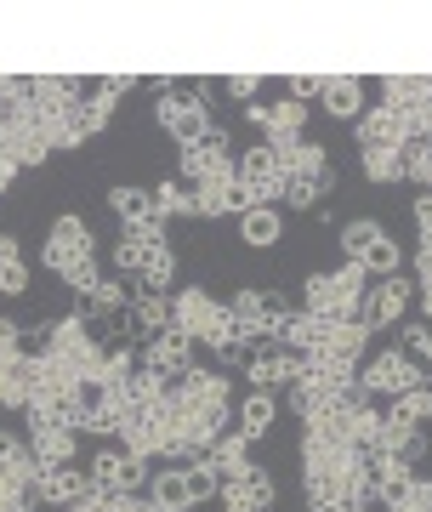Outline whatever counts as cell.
Returning <instances> with one entry per match:
<instances>
[{
	"instance_id": "6da1fadb",
	"label": "cell",
	"mask_w": 432,
	"mask_h": 512,
	"mask_svg": "<svg viewBox=\"0 0 432 512\" xmlns=\"http://www.w3.org/2000/svg\"><path fill=\"white\" fill-rule=\"evenodd\" d=\"M160 126L177 137L182 148H194L211 137V109H205V86H194V92H160Z\"/></svg>"
},
{
	"instance_id": "7a4b0ae2",
	"label": "cell",
	"mask_w": 432,
	"mask_h": 512,
	"mask_svg": "<svg viewBox=\"0 0 432 512\" xmlns=\"http://www.w3.org/2000/svg\"><path fill=\"white\" fill-rule=\"evenodd\" d=\"M0 148L18 160V171H35V165L52 160V143H46L40 120L29 114V103L23 109H0Z\"/></svg>"
},
{
	"instance_id": "3957f363",
	"label": "cell",
	"mask_w": 432,
	"mask_h": 512,
	"mask_svg": "<svg viewBox=\"0 0 432 512\" xmlns=\"http://www.w3.org/2000/svg\"><path fill=\"white\" fill-rule=\"evenodd\" d=\"M97 256V239H91V228H86V217H57L52 222V234H46V251H40V262L52 268L57 279L69 274V268H80V262H91Z\"/></svg>"
},
{
	"instance_id": "277c9868",
	"label": "cell",
	"mask_w": 432,
	"mask_h": 512,
	"mask_svg": "<svg viewBox=\"0 0 432 512\" xmlns=\"http://www.w3.org/2000/svg\"><path fill=\"white\" fill-rule=\"evenodd\" d=\"M364 393L376 399V393H387V399H398V393H410V387H427V370L415 365L404 348H387V353H376L370 365H364Z\"/></svg>"
},
{
	"instance_id": "5b68a950",
	"label": "cell",
	"mask_w": 432,
	"mask_h": 512,
	"mask_svg": "<svg viewBox=\"0 0 432 512\" xmlns=\"http://www.w3.org/2000/svg\"><path fill=\"white\" fill-rule=\"evenodd\" d=\"M234 319L251 336H262V342H279V330H285V319H290V308H285V296L279 291H256V285H245V291H234Z\"/></svg>"
},
{
	"instance_id": "8992f818",
	"label": "cell",
	"mask_w": 432,
	"mask_h": 512,
	"mask_svg": "<svg viewBox=\"0 0 432 512\" xmlns=\"http://www.w3.org/2000/svg\"><path fill=\"white\" fill-rule=\"evenodd\" d=\"M86 97H80V80L69 74H35V92H29V114L40 120V131L57 126V120H69Z\"/></svg>"
},
{
	"instance_id": "52a82bcc",
	"label": "cell",
	"mask_w": 432,
	"mask_h": 512,
	"mask_svg": "<svg viewBox=\"0 0 432 512\" xmlns=\"http://www.w3.org/2000/svg\"><path fill=\"white\" fill-rule=\"evenodd\" d=\"M216 302L211 291H199V285H182L177 296H171V330H182L188 342H211V319H216Z\"/></svg>"
},
{
	"instance_id": "ba28073f",
	"label": "cell",
	"mask_w": 432,
	"mask_h": 512,
	"mask_svg": "<svg viewBox=\"0 0 432 512\" xmlns=\"http://www.w3.org/2000/svg\"><path fill=\"white\" fill-rule=\"evenodd\" d=\"M86 478H91L103 495H114V490H143V484H148V461L126 456V450H103V456H91Z\"/></svg>"
},
{
	"instance_id": "9c48e42d",
	"label": "cell",
	"mask_w": 432,
	"mask_h": 512,
	"mask_svg": "<svg viewBox=\"0 0 432 512\" xmlns=\"http://www.w3.org/2000/svg\"><path fill=\"white\" fill-rule=\"evenodd\" d=\"M228 148H234V137H228L222 126H211V137H205V143L182 148V177H188L194 188L211 183V177H222V171L234 165V154H228Z\"/></svg>"
},
{
	"instance_id": "30bf717a",
	"label": "cell",
	"mask_w": 432,
	"mask_h": 512,
	"mask_svg": "<svg viewBox=\"0 0 432 512\" xmlns=\"http://www.w3.org/2000/svg\"><path fill=\"white\" fill-rule=\"evenodd\" d=\"M410 302H415V279H404V274L381 279V285H370V302H364V325H370V330H376V325H404Z\"/></svg>"
},
{
	"instance_id": "8fae6325",
	"label": "cell",
	"mask_w": 432,
	"mask_h": 512,
	"mask_svg": "<svg viewBox=\"0 0 432 512\" xmlns=\"http://www.w3.org/2000/svg\"><path fill=\"white\" fill-rule=\"evenodd\" d=\"M239 183L251 188V200H256V205H273V200H285V171L273 165L268 143H262V148H251V154L239 160Z\"/></svg>"
},
{
	"instance_id": "7c38bea8",
	"label": "cell",
	"mask_w": 432,
	"mask_h": 512,
	"mask_svg": "<svg viewBox=\"0 0 432 512\" xmlns=\"http://www.w3.org/2000/svg\"><path fill=\"white\" fill-rule=\"evenodd\" d=\"M35 399V353L18 348L0 359V410H29Z\"/></svg>"
},
{
	"instance_id": "4fadbf2b",
	"label": "cell",
	"mask_w": 432,
	"mask_h": 512,
	"mask_svg": "<svg viewBox=\"0 0 432 512\" xmlns=\"http://www.w3.org/2000/svg\"><path fill=\"white\" fill-rule=\"evenodd\" d=\"M143 365H148V370H160L165 382H177V376H188V370H194V342H188L182 330H160V336L148 342Z\"/></svg>"
},
{
	"instance_id": "5bb4252c",
	"label": "cell",
	"mask_w": 432,
	"mask_h": 512,
	"mask_svg": "<svg viewBox=\"0 0 432 512\" xmlns=\"http://www.w3.org/2000/svg\"><path fill=\"white\" fill-rule=\"evenodd\" d=\"M381 456H398V461H427V433H421V421L398 416V410H387L381 416Z\"/></svg>"
},
{
	"instance_id": "9a60e30c",
	"label": "cell",
	"mask_w": 432,
	"mask_h": 512,
	"mask_svg": "<svg viewBox=\"0 0 432 512\" xmlns=\"http://www.w3.org/2000/svg\"><path fill=\"white\" fill-rule=\"evenodd\" d=\"M410 143V126H404V114L398 109H364L359 114V148H404Z\"/></svg>"
},
{
	"instance_id": "2e32d148",
	"label": "cell",
	"mask_w": 432,
	"mask_h": 512,
	"mask_svg": "<svg viewBox=\"0 0 432 512\" xmlns=\"http://www.w3.org/2000/svg\"><path fill=\"white\" fill-rule=\"evenodd\" d=\"M245 376H251L256 393H268V387H290L296 376H302V353H290V348L268 353V348H262L251 365H245Z\"/></svg>"
},
{
	"instance_id": "e0dca14e",
	"label": "cell",
	"mask_w": 432,
	"mask_h": 512,
	"mask_svg": "<svg viewBox=\"0 0 432 512\" xmlns=\"http://www.w3.org/2000/svg\"><path fill=\"white\" fill-rule=\"evenodd\" d=\"M29 450H35L40 467H74V427L40 421V427H29Z\"/></svg>"
},
{
	"instance_id": "ac0fdd59",
	"label": "cell",
	"mask_w": 432,
	"mask_h": 512,
	"mask_svg": "<svg viewBox=\"0 0 432 512\" xmlns=\"http://www.w3.org/2000/svg\"><path fill=\"white\" fill-rule=\"evenodd\" d=\"M319 103H324V114H336V120H359L364 114V80L359 74H324Z\"/></svg>"
},
{
	"instance_id": "d6986e66",
	"label": "cell",
	"mask_w": 432,
	"mask_h": 512,
	"mask_svg": "<svg viewBox=\"0 0 432 512\" xmlns=\"http://www.w3.org/2000/svg\"><path fill=\"white\" fill-rule=\"evenodd\" d=\"M279 342H285L290 353H319L324 342H330V319L324 313H290L285 319V330H279Z\"/></svg>"
},
{
	"instance_id": "ffe728a7",
	"label": "cell",
	"mask_w": 432,
	"mask_h": 512,
	"mask_svg": "<svg viewBox=\"0 0 432 512\" xmlns=\"http://www.w3.org/2000/svg\"><path fill=\"white\" fill-rule=\"evenodd\" d=\"M239 239H245L251 251H273V245L285 239V217H279L273 205H256V211L239 217Z\"/></svg>"
},
{
	"instance_id": "44dd1931",
	"label": "cell",
	"mask_w": 432,
	"mask_h": 512,
	"mask_svg": "<svg viewBox=\"0 0 432 512\" xmlns=\"http://www.w3.org/2000/svg\"><path fill=\"white\" fill-rule=\"evenodd\" d=\"M381 103H387V109H421V103H432V80L427 74H387V80H381Z\"/></svg>"
},
{
	"instance_id": "7402d4cb",
	"label": "cell",
	"mask_w": 432,
	"mask_h": 512,
	"mask_svg": "<svg viewBox=\"0 0 432 512\" xmlns=\"http://www.w3.org/2000/svg\"><path fill=\"white\" fill-rule=\"evenodd\" d=\"M143 370V359H137V348L131 342H114V348H103V376H97V387L103 393H120L126 399V382Z\"/></svg>"
},
{
	"instance_id": "603a6c76",
	"label": "cell",
	"mask_w": 432,
	"mask_h": 512,
	"mask_svg": "<svg viewBox=\"0 0 432 512\" xmlns=\"http://www.w3.org/2000/svg\"><path fill=\"white\" fill-rule=\"evenodd\" d=\"M148 501L160 512H188L194 507V495H188V473L182 467H160V473L148 478Z\"/></svg>"
},
{
	"instance_id": "cb8c5ba5",
	"label": "cell",
	"mask_w": 432,
	"mask_h": 512,
	"mask_svg": "<svg viewBox=\"0 0 432 512\" xmlns=\"http://www.w3.org/2000/svg\"><path fill=\"white\" fill-rule=\"evenodd\" d=\"M80 484H86V473H74V467H40L35 501H46V507H69L74 495H80Z\"/></svg>"
},
{
	"instance_id": "d4e9b609",
	"label": "cell",
	"mask_w": 432,
	"mask_h": 512,
	"mask_svg": "<svg viewBox=\"0 0 432 512\" xmlns=\"http://www.w3.org/2000/svg\"><path fill=\"white\" fill-rule=\"evenodd\" d=\"M120 444H126V456H137V461L160 456V433H154V421H148L143 410H126V421H120Z\"/></svg>"
},
{
	"instance_id": "484cf974",
	"label": "cell",
	"mask_w": 432,
	"mask_h": 512,
	"mask_svg": "<svg viewBox=\"0 0 432 512\" xmlns=\"http://www.w3.org/2000/svg\"><path fill=\"white\" fill-rule=\"evenodd\" d=\"M154 217L171 222V217H199V194L188 183H177V177H165L160 188H154Z\"/></svg>"
},
{
	"instance_id": "4316f807",
	"label": "cell",
	"mask_w": 432,
	"mask_h": 512,
	"mask_svg": "<svg viewBox=\"0 0 432 512\" xmlns=\"http://www.w3.org/2000/svg\"><path fill=\"white\" fill-rule=\"evenodd\" d=\"M370 348V325L364 319H347V325H330V342H324V353H336L342 365H359V353Z\"/></svg>"
},
{
	"instance_id": "83f0119b",
	"label": "cell",
	"mask_w": 432,
	"mask_h": 512,
	"mask_svg": "<svg viewBox=\"0 0 432 512\" xmlns=\"http://www.w3.org/2000/svg\"><path fill=\"white\" fill-rule=\"evenodd\" d=\"M211 467L222 478L251 473V439H245V433H222V439H216V450H211Z\"/></svg>"
},
{
	"instance_id": "f1b7e54d",
	"label": "cell",
	"mask_w": 432,
	"mask_h": 512,
	"mask_svg": "<svg viewBox=\"0 0 432 512\" xmlns=\"http://www.w3.org/2000/svg\"><path fill=\"white\" fill-rule=\"evenodd\" d=\"M108 205H114V217L126 222V228H137V222L154 217V188H131V183H120L114 194H108Z\"/></svg>"
},
{
	"instance_id": "f546056e",
	"label": "cell",
	"mask_w": 432,
	"mask_h": 512,
	"mask_svg": "<svg viewBox=\"0 0 432 512\" xmlns=\"http://www.w3.org/2000/svg\"><path fill=\"white\" fill-rule=\"evenodd\" d=\"M347 439H353L359 456H381V410L376 404H364V410L347 416Z\"/></svg>"
},
{
	"instance_id": "4dcf8cb0",
	"label": "cell",
	"mask_w": 432,
	"mask_h": 512,
	"mask_svg": "<svg viewBox=\"0 0 432 512\" xmlns=\"http://www.w3.org/2000/svg\"><path fill=\"white\" fill-rule=\"evenodd\" d=\"M131 325H137V330H148V336H160V330H171V302H165V296L137 291V296H131Z\"/></svg>"
},
{
	"instance_id": "1f68e13d",
	"label": "cell",
	"mask_w": 432,
	"mask_h": 512,
	"mask_svg": "<svg viewBox=\"0 0 432 512\" xmlns=\"http://www.w3.org/2000/svg\"><path fill=\"white\" fill-rule=\"evenodd\" d=\"M143 291L148 296H165L171 291V279H177V251H171V245H160V251H148V262H143Z\"/></svg>"
},
{
	"instance_id": "d6a6232c",
	"label": "cell",
	"mask_w": 432,
	"mask_h": 512,
	"mask_svg": "<svg viewBox=\"0 0 432 512\" xmlns=\"http://www.w3.org/2000/svg\"><path fill=\"white\" fill-rule=\"evenodd\" d=\"M273 416H279L273 393H251V399L239 404V433H245V439H262V433L273 427Z\"/></svg>"
},
{
	"instance_id": "836d02e7",
	"label": "cell",
	"mask_w": 432,
	"mask_h": 512,
	"mask_svg": "<svg viewBox=\"0 0 432 512\" xmlns=\"http://www.w3.org/2000/svg\"><path fill=\"white\" fill-rule=\"evenodd\" d=\"M359 268L370 279H393V274H404V251H398V239H376L370 251L359 256Z\"/></svg>"
},
{
	"instance_id": "e575fe53",
	"label": "cell",
	"mask_w": 432,
	"mask_h": 512,
	"mask_svg": "<svg viewBox=\"0 0 432 512\" xmlns=\"http://www.w3.org/2000/svg\"><path fill=\"white\" fill-rule=\"evenodd\" d=\"M376 239H387V228H381L376 217H353V222L342 228V251H347V262H359V256L370 251Z\"/></svg>"
},
{
	"instance_id": "d590c367",
	"label": "cell",
	"mask_w": 432,
	"mask_h": 512,
	"mask_svg": "<svg viewBox=\"0 0 432 512\" xmlns=\"http://www.w3.org/2000/svg\"><path fill=\"white\" fill-rule=\"evenodd\" d=\"M234 484L245 490V501H251L256 512H273V501H279V484H273V473H262V467H251V473H239Z\"/></svg>"
},
{
	"instance_id": "8d00e7d4",
	"label": "cell",
	"mask_w": 432,
	"mask_h": 512,
	"mask_svg": "<svg viewBox=\"0 0 432 512\" xmlns=\"http://www.w3.org/2000/svg\"><path fill=\"white\" fill-rule=\"evenodd\" d=\"M364 177H370V183H404L398 148H364Z\"/></svg>"
},
{
	"instance_id": "74e56055",
	"label": "cell",
	"mask_w": 432,
	"mask_h": 512,
	"mask_svg": "<svg viewBox=\"0 0 432 512\" xmlns=\"http://www.w3.org/2000/svg\"><path fill=\"white\" fill-rule=\"evenodd\" d=\"M398 160H404V183H421L432 194V143H404Z\"/></svg>"
},
{
	"instance_id": "f35d334b",
	"label": "cell",
	"mask_w": 432,
	"mask_h": 512,
	"mask_svg": "<svg viewBox=\"0 0 432 512\" xmlns=\"http://www.w3.org/2000/svg\"><path fill=\"white\" fill-rule=\"evenodd\" d=\"M398 348L410 353L415 365H432V325H427V319H410V325H398Z\"/></svg>"
},
{
	"instance_id": "ab89813d",
	"label": "cell",
	"mask_w": 432,
	"mask_h": 512,
	"mask_svg": "<svg viewBox=\"0 0 432 512\" xmlns=\"http://www.w3.org/2000/svg\"><path fill=\"white\" fill-rule=\"evenodd\" d=\"M302 126H307V103H296V97L273 103V126H268V137H302Z\"/></svg>"
},
{
	"instance_id": "60d3db41",
	"label": "cell",
	"mask_w": 432,
	"mask_h": 512,
	"mask_svg": "<svg viewBox=\"0 0 432 512\" xmlns=\"http://www.w3.org/2000/svg\"><path fill=\"white\" fill-rule=\"evenodd\" d=\"M114 120V97H103V92H91L86 103H80V126H86V137H97V131Z\"/></svg>"
},
{
	"instance_id": "b9f144b4",
	"label": "cell",
	"mask_w": 432,
	"mask_h": 512,
	"mask_svg": "<svg viewBox=\"0 0 432 512\" xmlns=\"http://www.w3.org/2000/svg\"><path fill=\"white\" fill-rule=\"evenodd\" d=\"M387 410H398V416H410V421H432V387H410V393H398Z\"/></svg>"
},
{
	"instance_id": "7bdbcfd3",
	"label": "cell",
	"mask_w": 432,
	"mask_h": 512,
	"mask_svg": "<svg viewBox=\"0 0 432 512\" xmlns=\"http://www.w3.org/2000/svg\"><path fill=\"white\" fill-rule=\"evenodd\" d=\"M182 473H188V495H194V501H211V495L222 490V473H216L211 461H199V467H182Z\"/></svg>"
},
{
	"instance_id": "ee69618b",
	"label": "cell",
	"mask_w": 432,
	"mask_h": 512,
	"mask_svg": "<svg viewBox=\"0 0 432 512\" xmlns=\"http://www.w3.org/2000/svg\"><path fill=\"white\" fill-rule=\"evenodd\" d=\"M46 143H52V154H57V148H80V143H86V126H80V109H74L69 120H57V126H46Z\"/></svg>"
},
{
	"instance_id": "f6af8a7d",
	"label": "cell",
	"mask_w": 432,
	"mask_h": 512,
	"mask_svg": "<svg viewBox=\"0 0 432 512\" xmlns=\"http://www.w3.org/2000/svg\"><path fill=\"white\" fill-rule=\"evenodd\" d=\"M285 205H296V211L319 205V188H313V177H302V171H285Z\"/></svg>"
},
{
	"instance_id": "bcb514c9",
	"label": "cell",
	"mask_w": 432,
	"mask_h": 512,
	"mask_svg": "<svg viewBox=\"0 0 432 512\" xmlns=\"http://www.w3.org/2000/svg\"><path fill=\"white\" fill-rule=\"evenodd\" d=\"M108 512H160L148 501V490H114L108 495Z\"/></svg>"
},
{
	"instance_id": "7dc6e473",
	"label": "cell",
	"mask_w": 432,
	"mask_h": 512,
	"mask_svg": "<svg viewBox=\"0 0 432 512\" xmlns=\"http://www.w3.org/2000/svg\"><path fill=\"white\" fill-rule=\"evenodd\" d=\"M29 291V268H23V262H6V268H0V296H23Z\"/></svg>"
},
{
	"instance_id": "c3c4849f",
	"label": "cell",
	"mask_w": 432,
	"mask_h": 512,
	"mask_svg": "<svg viewBox=\"0 0 432 512\" xmlns=\"http://www.w3.org/2000/svg\"><path fill=\"white\" fill-rule=\"evenodd\" d=\"M324 92V74H290V97L296 103H307V97H319Z\"/></svg>"
},
{
	"instance_id": "681fc988",
	"label": "cell",
	"mask_w": 432,
	"mask_h": 512,
	"mask_svg": "<svg viewBox=\"0 0 432 512\" xmlns=\"http://www.w3.org/2000/svg\"><path fill=\"white\" fill-rule=\"evenodd\" d=\"M256 92H262V80H256V74H228V97H239V103H256Z\"/></svg>"
},
{
	"instance_id": "f907efd6",
	"label": "cell",
	"mask_w": 432,
	"mask_h": 512,
	"mask_svg": "<svg viewBox=\"0 0 432 512\" xmlns=\"http://www.w3.org/2000/svg\"><path fill=\"white\" fill-rule=\"evenodd\" d=\"M415 228H421V245H432V194H415Z\"/></svg>"
},
{
	"instance_id": "816d5d0a",
	"label": "cell",
	"mask_w": 432,
	"mask_h": 512,
	"mask_svg": "<svg viewBox=\"0 0 432 512\" xmlns=\"http://www.w3.org/2000/svg\"><path fill=\"white\" fill-rule=\"evenodd\" d=\"M131 86H137V74H108V80H103V86H97V92H103V97H114V103H120V97L131 92Z\"/></svg>"
},
{
	"instance_id": "f5cc1de1",
	"label": "cell",
	"mask_w": 432,
	"mask_h": 512,
	"mask_svg": "<svg viewBox=\"0 0 432 512\" xmlns=\"http://www.w3.org/2000/svg\"><path fill=\"white\" fill-rule=\"evenodd\" d=\"M18 348H23L18 325H12V319H6V313H0V359H6V353H18Z\"/></svg>"
},
{
	"instance_id": "db71d44e",
	"label": "cell",
	"mask_w": 432,
	"mask_h": 512,
	"mask_svg": "<svg viewBox=\"0 0 432 512\" xmlns=\"http://www.w3.org/2000/svg\"><path fill=\"white\" fill-rule=\"evenodd\" d=\"M245 120H251L262 137H268V126H273V103H245Z\"/></svg>"
},
{
	"instance_id": "11a10c76",
	"label": "cell",
	"mask_w": 432,
	"mask_h": 512,
	"mask_svg": "<svg viewBox=\"0 0 432 512\" xmlns=\"http://www.w3.org/2000/svg\"><path fill=\"white\" fill-rule=\"evenodd\" d=\"M415 285H427V291H432V245L415 251Z\"/></svg>"
},
{
	"instance_id": "9f6ffc18",
	"label": "cell",
	"mask_w": 432,
	"mask_h": 512,
	"mask_svg": "<svg viewBox=\"0 0 432 512\" xmlns=\"http://www.w3.org/2000/svg\"><path fill=\"white\" fill-rule=\"evenodd\" d=\"M12 183H18V160L0 148V194H12Z\"/></svg>"
},
{
	"instance_id": "6f0895ef",
	"label": "cell",
	"mask_w": 432,
	"mask_h": 512,
	"mask_svg": "<svg viewBox=\"0 0 432 512\" xmlns=\"http://www.w3.org/2000/svg\"><path fill=\"white\" fill-rule=\"evenodd\" d=\"M6 262H23V256H18V234H0V268H6Z\"/></svg>"
},
{
	"instance_id": "680465c9",
	"label": "cell",
	"mask_w": 432,
	"mask_h": 512,
	"mask_svg": "<svg viewBox=\"0 0 432 512\" xmlns=\"http://www.w3.org/2000/svg\"><path fill=\"white\" fill-rule=\"evenodd\" d=\"M12 501H23V495H12L6 484H0V507H12Z\"/></svg>"
},
{
	"instance_id": "91938a15",
	"label": "cell",
	"mask_w": 432,
	"mask_h": 512,
	"mask_svg": "<svg viewBox=\"0 0 432 512\" xmlns=\"http://www.w3.org/2000/svg\"><path fill=\"white\" fill-rule=\"evenodd\" d=\"M421 308H427V325H432V291H421Z\"/></svg>"
},
{
	"instance_id": "94428289",
	"label": "cell",
	"mask_w": 432,
	"mask_h": 512,
	"mask_svg": "<svg viewBox=\"0 0 432 512\" xmlns=\"http://www.w3.org/2000/svg\"><path fill=\"white\" fill-rule=\"evenodd\" d=\"M336 512H364V501H342V507H336Z\"/></svg>"
},
{
	"instance_id": "6125c7cd",
	"label": "cell",
	"mask_w": 432,
	"mask_h": 512,
	"mask_svg": "<svg viewBox=\"0 0 432 512\" xmlns=\"http://www.w3.org/2000/svg\"><path fill=\"white\" fill-rule=\"evenodd\" d=\"M387 512H410V507H387Z\"/></svg>"
}]
</instances>
